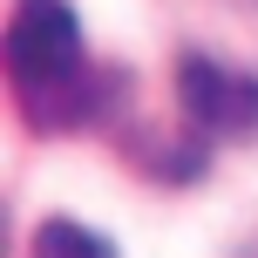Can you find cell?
Segmentation results:
<instances>
[{"instance_id": "1", "label": "cell", "mask_w": 258, "mask_h": 258, "mask_svg": "<svg viewBox=\"0 0 258 258\" xmlns=\"http://www.w3.org/2000/svg\"><path fill=\"white\" fill-rule=\"evenodd\" d=\"M7 68H14V89H41V82L89 68L75 7L68 0H21L7 21Z\"/></svg>"}, {"instance_id": "2", "label": "cell", "mask_w": 258, "mask_h": 258, "mask_svg": "<svg viewBox=\"0 0 258 258\" xmlns=\"http://www.w3.org/2000/svg\"><path fill=\"white\" fill-rule=\"evenodd\" d=\"M177 102H183V116H190L197 136H218V143L258 136V75H238L218 54H183Z\"/></svg>"}, {"instance_id": "3", "label": "cell", "mask_w": 258, "mask_h": 258, "mask_svg": "<svg viewBox=\"0 0 258 258\" xmlns=\"http://www.w3.org/2000/svg\"><path fill=\"white\" fill-rule=\"evenodd\" d=\"M116 102V75L102 68H75L61 82H41V89H21V109H27V129H89L102 122V109Z\"/></svg>"}, {"instance_id": "4", "label": "cell", "mask_w": 258, "mask_h": 258, "mask_svg": "<svg viewBox=\"0 0 258 258\" xmlns=\"http://www.w3.org/2000/svg\"><path fill=\"white\" fill-rule=\"evenodd\" d=\"M34 258H122L102 231H89L82 218H48L34 231Z\"/></svg>"}, {"instance_id": "5", "label": "cell", "mask_w": 258, "mask_h": 258, "mask_svg": "<svg viewBox=\"0 0 258 258\" xmlns=\"http://www.w3.org/2000/svg\"><path fill=\"white\" fill-rule=\"evenodd\" d=\"M231 258H258V231H251V238H245V245H238Z\"/></svg>"}]
</instances>
